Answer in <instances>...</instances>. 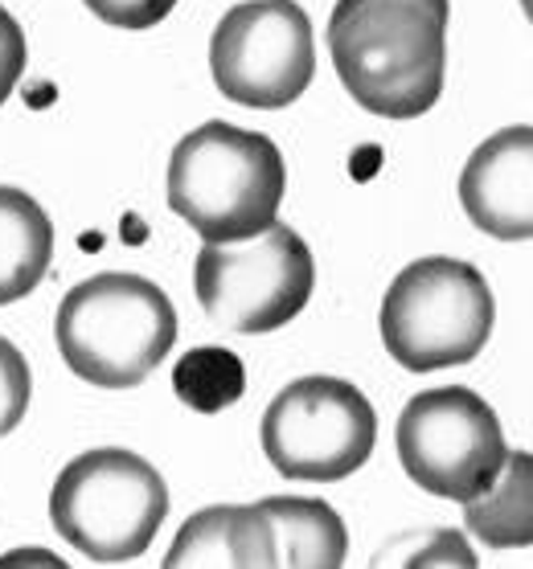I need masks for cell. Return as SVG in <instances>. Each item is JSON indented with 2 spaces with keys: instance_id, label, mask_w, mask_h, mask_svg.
<instances>
[{
  "instance_id": "cell-9",
  "label": "cell",
  "mask_w": 533,
  "mask_h": 569,
  "mask_svg": "<svg viewBox=\"0 0 533 569\" xmlns=\"http://www.w3.org/2000/svg\"><path fill=\"white\" fill-rule=\"evenodd\" d=\"M209 70L230 103L255 111L292 107L313 87V21L296 0H243L209 41Z\"/></svg>"
},
{
  "instance_id": "cell-10",
  "label": "cell",
  "mask_w": 533,
  "mask_h": 569,
  "mask_svg": "<svg viewBox=\"0 0 533 569\" xmlns=\"http://www.w3.org/2000/svg\"><path fill=\"white\" fill-rule=\"evenodd\" d=\"M460 201L472 226L501 242L533 238V131L505 128L468 156L460 172Z\"/></svg>"
},
{
  "instance_id": "cell-8",
  "label": "cell",
  "mask_w": 533,
  "mask_h": 569,
  "mask_svg": "<svg viewBox=\"0 0 533 569\" xmlns=\"http://www.w3.org/2000/svg\"><path fill=\"white\" fill-rule=\"evenodd\" d=\"M374 442V406L340 377H299L263 415V455L287 479L337 483L369 463Z\"/></svg>"
},
{
  "instance_id": "cell-7",
  "label": "cell",
  "mask_w": 533,
  "mask_h": 569,
  "mask_svg": "<svg viewBox=\"0 0 533 569\" xmlns=\"http://www.w3.org/2000/svg\"><path fill=\"white\" fill-rule=\"evenodd\" d=\"M394 442L406 476L427 496L455 505L488 492L509 455L496 410L464 386L427 389L406 401Z\"/></svg>"
},
{
  "instance_id": "cell-17",
  "label": "cell",
  "mask_w": 533,
  "mask_h": 569,
  "mask_svg": "<svg viewBox=\"0 0 533 569\" xmlns=\"http://www.w3.org/2000/svg\"><path fill=\"white\" fill-rule=\"evenodd\" d=\"M29 50H26V33L17 26V17L0 4V103L17 91V82L26 74Z\"/></svg>"
},
{
  "instance_id": "cell-12",
  "label": "cell",
  "mask_w": 533,
  "mask_h": 569,
  "mask_svg": "<svg viewBox=\"0 0 533 569\" xmlns=\"http://www.w3.org/2000/svg\"><path fill=\"white\" fill-rule=\"evenodd\" d=\"M53 262L50 213L13 184H0V308L38 291Z\"/></svg>"
},
{
  "instance_id": "cell-3",
  "label": "cell",
  "mask_w": 533,
  "mask_h": 569,
  "mask_svg": "<svg viewBox=\"0 0 533 569\" xmlns=\"http://www.w3.org/2000/svg\"><path fill=\"white\" fill-rule=\"evenodd\" d=\"M53 337L75 377L99 389H136L177 345V311L152 279L103 271L66 291Z\"/></svg>"
},
{
  "instance_id": "cell-14",
  "label": "cell",
  "mask_w": 533,
  "mask_h": 569,
  "mask_svg": "<svg viewBox=\"0 0 533 569\" xmlns=\"http://www.w3.org/2000/svg\"><path fill=\"white\" fill-rule=\"evenodd\" d=\"M172 389L197 415H221V410H230L243 398L247 365H243L238 352L218 349V345L189 349L181 361L172 365Z\"/></svg>"
},
{
  "instance_id": "cell-1",
  "label": "cell",
  "mask_w": 533,
  "mask_h": 569,
  "mask_svg": "<svg viewBox=\"0 0 533 569\" xmlns=\"http://www.w3.org/2000/svg\"><path fill=\"white\" fill-rule=\"evenodd\" d=\"M447 0H337L328 53L353 103L382 119L427 116L447 70Z\"/></svg>"
},
{
  "instance_id": "cell-13",
  "label": "cell",
  "mask_w": 533,
  "mask_h": 569,
  "mask_svg": "<svg viewBox=\"0 0 533 569\" xmlns=\"http://www.w3.org/2000/svg\"><path fill=\"white\" fill-rule=\"evenodd\" d=\"M530 455H505L501 476L493 488L464 505L468 529L493 549H525L533 541V517H530Z\"/></svg>"
},
{
  "instance_id": "cell-6",
  "label": "cell",
  "mask_w": 533,
  "mask_h": 569,
  "mask_svg": "<svg viewBox=\"0 0 533 569\" xmlns=\"http://www.w3.org/2000/svg\"><path fill=\"white\" fill-rule=\"evenodd\" d=\"M194 287L201 311L218 328L263 337L308 308L316 287L313 250L292 226L272 221L243 242H206L197 254Z\"/></svg>"
},
{
  "instance_id": "cell-15",
  "label": "cell",
  "mask_w": 533,
  "mask_h": 569,
  "mask_svg": "<svg viewBox=\"0 0 533 569\" xmlns=\"http://www.w3.org/2000/svg\"><path fill=\"white\" fill-rule=\"evenodd\" d=\"M29 393H33V377L13 340L0 337V439L21 427L29 410Z\"/></svg>"
},
{
  "instance_id": "cell-4",
  "label": "cell",
  "mask_w": 533,
  "mask_h": 569,
  "mask_svg": "<svg viewBox=\"0 0 533 569\" xmlns=\"http://www.w3.org/2000/svg\"><path fill=\"white\" fill-rule=\"evenodd\" d=\"M169 517V488L160 471L124 447H99L58 471L50 520L66 545L99 566H119L148 553Z\"/></svg>"
},
{
  "instance_id": "cell-11",
  "label": "cell",
  "mask_w": 533,
  "mask_h": 569,
  "mask_svg": "<svg viewBox=\"0 0 533 569\" xmlns=\"http://www.w3.org/2000/svg\"><path fill=\"white\" fill-rule=\"evenodd\" d=\"M259 517L263 529H267L272 566H345L349 537H345V520L333 512V505L299 500V496H275V500H259Z\"/></svg>"
},
{
  "instance_id": "cell-5",
  "label": "cell",
  "mask_w": 533,
  "mask_h": 569,
  "mask_svg": "<svg viewBox=\"0 0 533 569\" xmlns=\"http://www.w3.org/2000/svg\"><path fill=\"white\" fill-rule=\"evenodd\" d=\"M496 320L493 287L472 262L418 259L398 271L382 299V345L411 373L468 365L488 345Z\"/></svg>"
},
{
  "instance_id": "cell-2",
  "label": "cell",
  "mask_w": 533,
  "mask_h": 569,
  "mask_svg": "<svg viewBox=\"0 0 533 569\" xmlns=\"http://www.w3.org/2000/svg\"><path fill=\"white\" fill-rule=\"evenodd\" d=\"M287 189L284 156L263 131L201 123L169 156V209L206 242L267 230Z\"/></svg>"
},
{
  "instance_id": "cell-16",
  "label": "cell",
  "mask_w": 533,
  "mask_h": 569,
  "mask_svg": "<svg viewBox=\"0 0 533 569\" xmlns=\"http://www.w3.org/2000/svg\"><path fill=\"white\" fill-rule=\"evenodd\" d=\"M82 4L116 29H152L177 9V0H82Z\"/></svg>"
}]
</instances>
